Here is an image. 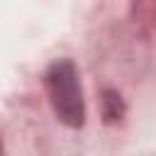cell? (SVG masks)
<instances>
[{
    "instance_id": "cell-1",
    "label": "cell",
    "mask_w": 156,
    "mask_h": 156,
    "mask_svg": "<svg viewBox=\"0 0 156 156\" xmlns=\"http://www.w3.org/2000/svg\"><path fill=\"white\" fill-rule=\"evenodd\" d=\"M46 93H49V102L56 112V117L66 124V127H83L85 122V102H83V90H80V80H78V71L73 66V61L61 58L54 61L46 68Z\"/></svg>"
},
{
    "instance_id": "cell-2",
    "label": "cell",
    "mask_w": 156,
    "mask_h": 156,
    "mask_svg": "<svg viewBox=\"0 0 156 156\" xmlns=\"http://www.w3.org/2000/svg\"><path fill=\"white\" fill-rule=\"evenodd\" d=\"M0 156H2V141H0Z\"/></svg>"
}]
</instances>
